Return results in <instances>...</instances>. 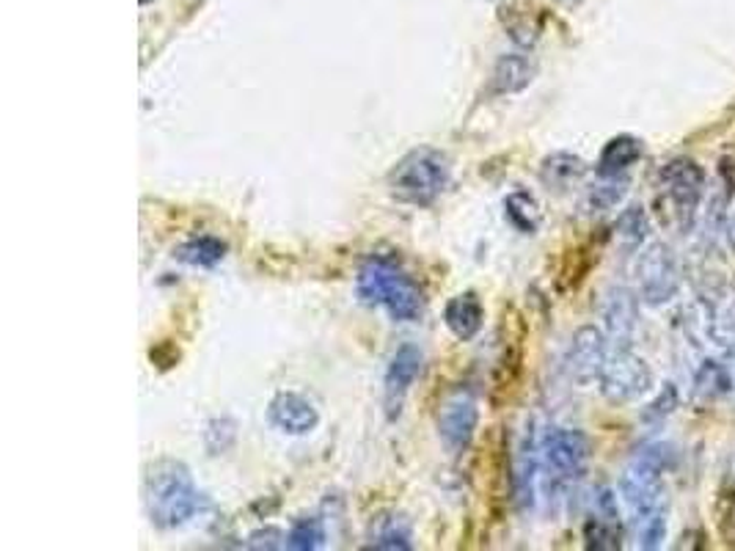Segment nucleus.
<instances>
[{"mask_svg":"<svg viewBox=\"0 0 735 551\" xmlns=\"http://www.w3.org/2000/svg\"><path fill=\"white\" fill-rule=\"evenodd\" d=\"M667 513L669 510H658V513L634 519L636 549L656 551L664 547V541H667Z\"/></svg>","mask_w":735,"mask_h":551,"instance_id":"obj_26","label":"nucleus"},{"mask_svg":"<svg viewBox=\"0 0 735 551\" xmlns=\"http://www.w3.org/2000/svg\"><path fill=\"white\" fill-rule=\"evenodd\" d=\"M640 292L625 284H614L601 298L603 331L614 348H631L636 331H640Z\"/></svg>","mask_w":735,"mask_h":551,"instance_id":"obj_9","label":"nucleus"},{"mask_svg":"<svg viewBox=\"0 0 735 551\" xmlns=\"http://www.w3.org/2000/svg\"><path fill=\"white\" fill-rule=\"evenodd\" d=\"M590 467V439L584 430L556 428L540 441V488L545 497H560Z\"/></svg>","mask_w":735,"mask_h":551,"instance_id":"obj_5","label":"nucleus"},{"mask_svg":"<svg viewBox=\"0 0 735 551\" xmlns=\"http://www.w3.org/2000/svg\"><path fill=\"white\" fill-rule=\"evenodd\" d=\"M355 292L366 307H383L397 323H413L424 312V292L400 266L383 257H372L361 266Z\"/></svg>","mask_w":735,"mask_h":551,"instance_id":"obj_3","label":"nucleus"},{"mask_svg":"<svg viewBox=\"0 0 735 551\" xmlns=\"http://www.w3.org/2000/svg\"><path fill=\"white\" fill-rule=\"evenodd\" d=\"M677 463V447L669 441H653L645 444L620 478V497L628 504L631 521L642 515L667 510V485L664 474L672 472Z\"/></svg>","mask_w":735,"mask_h":551,"instance_id":"obj_2","label":"nucleus"},{"mask_svg":"<svg viewBox=\"0 0 735 551\" xmlns=\"http://www.w3.org/2000/svg\"><path fill=\"white\" fill-rule=\"evenodd\" d=\"M444 323L461 342H471L485 325V307L474 292H461L444 307Z\"/></svg>","mask_w":735,"mask_h":551,"instance_id":"obj_15","label":"nucleus"},{"mask_svg":"<svg viewBox=\"0 0 735 551\" xmlns=\"http://www.w3.org/2000/svg\"><path fill=\"white\" fill-rule=\"evenodd\" d=\"M681 284L683 271L672 246L662 243V240L647 246L640 254V262H636V292H640L642 301L653 309L667 307L677 298Z\"/></svg>","mask_w":735,"mask_h":551,"instance_id":"obj_6","label":"nucleus"},{"mask_svg":"<svg viewBox=\"0 0 735 551\" xmlns=\"http://www.w3.org/2000/svg\"><path fill=\"white\" fill-rule=\"evenodd\" d=\"M229 246L221 238H212V234H201V238L188 240V243L177 246L174 257L180 262L191 268H215L218 262L226 257Z\"/></svg>","mask_w":735,"mask_h":551,"instance_id":"obj_21","label":"nucleus"},{"mask_svg":"<svg viewBox=\"0 0 735 551\" xmlns=\"http://www.w3.org/2000/svg\"><path fill=\"white\" fill-rule=\"evenodd\" d=\"M647 238H651V216H647L645 207H625L617 216V221H614V240H617L620 249L634 254V251H640L647 243Z\"/></svg>","mask_w":735,"mask_h":551,"instance_id":"obj_18","label":"nucleus"},{"mask_svg":"<svg viewBox=\"0 0 735 551\" xmlns=\"http://www.w3.org/2000/svg\"><path fill=\"white\" fill-rule=\"evenodd\" d=\"M722 367H725V375H727L725 403L731 405V409L735 411V350H727L725 359H722Z\"/></svg>","mask_w":735,"mask_h":551,"instance_id":"obj_31","label":"nucleus"},{"mask_svg":"<svg viewBox=\"0 0 735 551\" xmlns=\"http://www.w3.org/2000/svg\"><path fill=\"white\" fill-rule=\"evenodd\" d=\"M452 160L450 154L435 147H419L394 163L389 171L386 186L389 193L400 204L407 207H430L441 199V193L450 188Z\"/></svg>","mask_w":735,"mask_h":551,"instance_id":"obj_4","label":"nucleus"},{"mask_svg":"<svg viewBox=\"0 0 735 551\" xmlns=\"http://www.w3.org/2000/svg\"><path fill=\"white\" fill-rule=\"evenodd\" d=\"M143 502H147V513L154 527L177 530V527L197 519L204 499H201L199 488L193 485V478L185 463L163 458V461H154L147 469Z\"/></svg>","mask_w":735,"mask_h":551,"instance_id":"obj_1","label":"nucleus"},{"mask_svg":"<svg viewBox=\"0 0 735 551\" xmlns=\"http://www.w3.org/2000/svg\"><path fill=\"white\" fill-rule=\"evenodd\" d=\"M653 387V370L642 355L631 348H614L603 364L598 389L603 398L614 405L634 403L645 398Z\"/></svg>","mask_w":735,"mask_h":551,"instance_id":"obj_7","label":"nucleus"},{"mask_svg":"<svg viewBox=\"0 0 735 551\" xmlns=\"http://www.w3.org/2000/svg\"><path fill=\"white\" fill-rule=\"evenodd\" d=\"M537 78V61L530 53H504L493 64L491 91L493 94H521Z\"/></svg>","mask_w":735,"mask_h":551,"instance_id":"obj_14","label":"nucleus"},{"mask_svg":"<svg viewBox=\"0 0 735 551\" xmlns=\"http://www.w3.org/2000/svg\"><path fill=\"white\" fill-rule=\"evenodd\" d=\"M147 3H152V0H141V6H147Z\"/></svg>","mask_w":735,"mask_h":551,"instance_id":"obj_34","label":"nucleus"},{"mask_svg":"<svg viewBox=\"0 0 735 551\" xmlns=\"http://www.w3.org/2000/svg\"><path fill=\"white\" fill-rule=\"evenodd\" d=\"M642 158H645V141H642V138L628 133L614 136L608 138L606 147L601 149L595 171H598V177H620L625 174L631 166L640 163Z\"/></svg>","mask_w":735,"mask_h":551,"instance_id":"obj_16","label":"nucleus"},{"mask_svg":"<svg viewBox=\"0 0 735 551\" xmlns=\"http://www.w3.org/2000/svg\"><path fill=\"white\" fill-rule=\"evenodd\" d=\"M560 6H567V9H576V6H582L584 0H556Z\"/></svg>","mask_w":735,"mask_h":551,"instance_id":"obj_33","label":"nucleus"},{"mask_svg":"<svg viewBox=\"0 0 735 551\" xmlns=\"http://www.w3.org/2000/svg\"><path fill=\"white\" fill-rule=\"evenodd\" d=\"M708 331H711V337H714L716 344H722V348H727V350H735V298H731V301H725L722 307L714 309Z\"/></svg>","mask_w":735,"mask_h":551,"instance_id":"obj_27","label":"nucleus"},{"mask_svg":"<svg viewBox=\"0 0 735 551\" xmlns=\"http://www.w3.org/2000/svg\"><path fill=\"white\" fill-rule=\"evenodd\" d=\"M658 182H662L664 193H667L669 204L675 207L677 216L683 221H692L694 210H697L699 199L705 193L703 166L692 158H675L658 171Z\"/></svg>","mask_w":735,"mask_h":551,"instance_id":"obj_8","label":"nucleus"},{"mask_svg":"<svg viewBox=\"0 0 735 551\" xmlns=\"http://www.w3.org/2000/svg\"><path fill=\"white\" fill-rule=\"evenodd\" d=\"M268 419L286 435H309L318 430L320 411L309 398L298 392H279L268 405Z\"/></svg>","mask_w":735,"mask_h":551,"instance_id":"obj_13","label":"nucleus"},{"mask_svg":"<svg viewBox=\"0 0 735 551\" xmlns=\"http://www.w3.org/2000/svg\"><path fill=\"white\" fill-rule=\"evenodd\" d=\"M587 174V163L573 152H551L540 163V180L548 191H567Z\"/></svg>","mask_w":735,"mask_h":551,"instance_id":"obj_17","label":"nucleus"},{"mask_svg":"<svg viewBox=\"0 0 735 551\" xmlns=\"http://www.w3.org/2000/svg\"><path fill=\"white\" fill-rule=\"evenodd\" d=\"M424 367V353L416 344H402L397 353L392 355L386 367V375H383V405H386V417L397 419L402 413V403H405L407 392L416 383V378L422 375Z\"/></svg>","mask_w":735,"mask_h":551,"instance_id":"obj_11","label":"nucleus"},{"mask_svg":"<svg viewBox=\"0 0 735 551\" xmlns=\"http://www.w3.org/2000/svg\"><path fill=\"white\" fill-rule=\"evenodd\" d=\"M476 424H480V403L466 389L450 394L439 411V435L444 447L455 455L466 452L476 435Z\"/></svg>","mask_w":735,"mask_h":551,"instance_id":"obj_10","label":"nucleus"},{"mask_svg":"<svg viewBox=\"0 0 735 551\" xmlns=\"http://www.w3.org/2000/svg\"><path fill=\"white\" fill-rule=\"evenodd\" d=\"M716 515H719L722 538H725L727 547L735 549V488L719 499V510H716Z\"/></svg>","mask_w":735,"mask_h":551,"instance_id":"obj_29","label":"nucleus"},{"mask_svg":"<svg viewBox=\"0 0 735 551\" xmlns=\"http://www.w3.org/2000/svg\"><path fill=\"white\" fill-rule=\"evenodd\" d=\"M504 218L521 234H537L543 227V210L530 191H513L504 199Z\"/></svg>","mask_w":735,"mask_h":551,"instance_id":"obj_19","label":"nucleus"},{"mask_svg":"<svg viewBox=\"0 0 735 551\" xmlns=\"http://www.w3.org/2000/svg\"><path fill=\"white\" fill-rule=\"evenodd\" d=\"M606 331L595 329V325H582L573 334L571 348H567V370H571L573 381L587 387V383L598 381L603 364L608 359L606 350Z\"/></svg>","mask_w":735,"mask_h":551,"instance_id":"obj_12","label":"nucleus"},{"mask_svg":"<svg viewBox=\"0 0 735 551\" xmlns=\"http://www.w3.org/2000/svg\"><path fill=\"white\" fill-rule=\"evenodd\" d=\"M281 547H286V535L281 530H275V527H265V530L251 532V538H249V549L273 551Z\"/></svg>","mask_w":735,"mask_h":551,"instance_id":"obj_30","label":"nucleus"},{"mask_svg":"<svg viewBox=\"0 0 735 551\" xmlns=\"http://www.w3.org/2000/svg\"><path fill=\"white\" fill-rule=\"evenodd\" d=\"M677 403H681V394H677V387L675 383H664L662 392L656 394V398L651 400V403L645 405V411H642V422L645 424H664L667 419L675 413Z\"/></svg>","mask_w":735,"mask_h":551,"instance_id":"obj_28","label":"nucleus"},{"mask_svg":"<svg viewBox=\"0 0 735 551\" xmlns=\"http://www.w3.org/2000/svg\"><path fill=\"white\" fill-rule=\"evenodd\" d=\"M584 547L593 551L623 549V530H620V521L590 515V519L584 521Z\"/></svg>","mask_w":735,"mask_h":551,"instance_id":"obj_24","label":"nucleus"},{"mask_svg":"<svg viewBox=\"0 0 735 551\" xmlns=\"http://www.w3.org/2000/svg\"><path fill=\"white\" fill-rule=\"evenodd\" d=\"M628 177L620 174V177H601L595 186L587 188V199H584V204H587L590 212H606V210H614L620 202L625 199V193H628Z\"/></svg>","mask_w":735,"mask_h":551,"instance_id":"obj_23","label":"nucleus"},{"mask_svg":"<svg viewBox=\"0 0 735 551\" xmlns=\"http://www.w3.org/2000/svg\"><path fill=\"white\" fill-rule=\"evenodd\" d=\"M372 549L383 551H411L413 549V532L402 515H381V519L372 524L370 535Z\"/></svg>","mask_w":735,"mask_h":551,"instance_id":"obj_20","label":"nucleus"},{"mask_svg":"<svg viewBox=\"0 0 735 551\" xmlns=\"http://www.w3.org/2000/svg\"><path fill=\"white\" fill-rule=\"evenodd\" d=\"M727 394V375L722 359H708L699 364L697 375H694V400L699 405H711L725 400Z\"/></svg>","mask_w":735,"mask_h":551,"instance_id":"obj_22","label":"nucleus"},{"mask_svg":"<svg viewBox=\"0 0 735 551\" xmlns=\"http://www.w3.org/2000/svg\"><path fill=\"white\" fill-rule=\"evenodd\" d=\"M725 238H727V246H731L733 254H735V216L731 218V221H727V227H725Z\"/></svg>","mask_w":735,"mask_h":551,"instance_id":"obj_32","label":"nucleus"},{"mask_svg":"<svg viewBox=\"0 0 735 551\" xmlns=\"http://www.w3.org/2000/svg\"><path fill=\"white\" fill-rule=\"evenodd\" d=\"M325 541H329V532H325L323 519H318V515L298 519L286 532V549L292 551H318L325 547Z\"/></svg>","mask_w":735,"mask_h":551,"instance_id":"obj_25","label":"nucleus"}]
</instances>
